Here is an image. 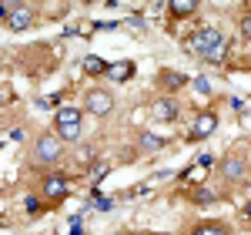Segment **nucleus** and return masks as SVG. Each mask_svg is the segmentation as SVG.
Instances as JSON below:
<instances>
[{"instance_id": "11", "label": "nucleus", "mask_w": 251, "mask_h": 235, "mask_svg": "<svg viewBox=\"0 0 251 235\" xmlns=\"http://www.w3.org/2000/svg\"><path fill=\"white\" fill-rule=\"evenodd\" d=\"M80 67H84L87 74H104V71H107V64H104L100 58H94V54H87V58L80 60Z\"/></svg>"}, {"instance_id": "9", "label": "nucleus", "mask_w": 251, "mask_h": 235, "mask_svg": "<svg viewBox=\"0 0 251 235\" xmlns=\"http://www.w3.org/2000/svg\"><path fill=\"white\" fill-rule=\"evenodd\" d=\"M30 10H24V7H17V10H14V14H10V17H7V27H10V30H24V27H27V24H30Z\"/></svg>"}, {"instance_id": "2", "label": "nucleus", "mask_w": 251, "mask_h": 235, "mask_svg": "<svg viewBox=\"0 0 251 235\" xmlns=\"http://www.w3.org/2000/svg\"><path fill=\"white\" fill-rule=\"evenodd\" d=\"M57 138L60 141H77L80 138V111L77 108H60L57 111Z\"/></svg>"}, {"instance_id": "18", "label": "nucleus", "mask_w": 251, "mask_h": 235, "mask_svg": "<svg viewBox=\"0 0 251 235\" xmlns=\"http://www.w3.org/2000/svg\"><path fill=\"white\" fill-rule=\"evenodd\" d=\"M94 202H97V208H104V212H107V208H114V202H111V198H104V195H97Z\"/></svg>"}, {"instance_id": "7", "label": "nucleus", "mask_w": 251, "mask_h": 235, "mask_svg": "<svg viewBox=\"0 0 251 235\" xmlns=\"http://www.w3.org/2000/svg\"><path fill=\"white\" fill-rule=\"evenodd\" d=\"M111 81H127L131 74H134V64L131 60H121V64H107V71H104Z\"/></svg>"}, {"instance_id": "8", "label": "nucleus", "mask_w": 251, "mask_h": 235, "mask_svg": "<svg viewBox=\"0 0 251 235\" xmlns=\"http://www.w3.org/2000/svg\"><path fill=\"white\" fill-rule=\"evenodd\" d=\"M44 195L47 198H64L67 195V178H47V181H44Z\"/></svg>"}, {"instance_id": "5", "label": "nucleus", "mask_w": 251, "mask_h": 235, "mask_svg": "<svg viewBox=\"0 0 251 235\" xmlns=\"http://www.w3.org/2000/svg\"><path fill=\"white\" fill-rule=\"evenodd\" d=\"M221 172H225V178H228V181H241V178L248 175V158H245V155H231V158H225Z\"/></svg>"}, {"instance_id": "1", "label": "nucleus", "mask_w": 251, "mask_h": 235, "mask_svg": "<svg viewBox=\"0 0 251 235\" xmlns=\"http://www.w3.org/2000/svg\"><path fill=\"white\" fill-rule=\"evenodd\" d=\"M188 47H191L201 60H221V58H225V37H221L214 27L198 30V34L188 40Z\"/></svg>"}, {"instance_id": "20", "label": "nucleus", "mask_w": 251, "mask_h": 235, "mask_svg": "<svg viewBox=\"0 0 251 235\" xmlns=\"http://www.w3.org/2000/svg\"><path fill=\"white\" fill-rule=\"evenodd\" d=\"M241 34H245V37H251V17L241 20Z\"/></svg>"}, {"instance_id": "3", "label": "nucleus", "mask_w": 251, "mask_h": 235, "mask_svg": "<svg viewBox=\"0 0 251 235\" xmlns=\"http://www.w3.org/2000/svg\"><path fill=\"white\" fill-rule=\"evenodd\" d=\"M84 108H87L91 115L104 118V115H111V108H114V98H111L107 91H87V101H84Z\"/></svg>"}, {"instance_id": "14", "label": "nucleus", "mask_w": 251, "mask_h": 235, "mask_svg": "<svg viewBox=\"0 0 251 235\" xmlns=\"http://www.w3.org/2000/svg\"><path fill=\"white\" fill-rule=\"evenodd\" d=\"M174 115H177L174 101H161V104H157V118H161V121H171Z\"/></svg>"}, {"instance_id": "21", "label": "nucleus", "mask_w": 251, "mask_h": 235, "mask_svg": "<svg viewBox=\"0 0 251 235\" xmlns=\"http://www.w3.org/2000/svg\"><path fill=\"white\" fill-rule=\"evenodd\" d=\"M0 104H7V91L3 88H0Z\"/></svg>"}, {"instance_id": "6", "label": "nucleus", "mask_w": 251, "mask_h": 235, "mask_svg": "<svg viewBox=\"0 0 251 235\" xmlns=\"http://www.w3.org/2000/svg\"><path fill=\"white\" fill-rule=\"evenodd\" d=\"M214 128H218V118H214L211 111H204V115L194 121V128H191V135H188V138H191V141H201V138H208V135H211Z\"/></svg>"}, {"instance_id": "17", "label": "nucleus", "mask_w": 251, "mask_h": 235, "mask_svg": "<svg viewBox=\"0 0 251 235\" xmlns=\"http://www.w3.org/2000/svg\"><path fill=\"white\" fill-rule=\"evenodd\" d=\"M24 208H27L30 215H37V212H40V202H37V198H27V202H24Z\"/></svg>"}, {"instance_id": "4", "label": "nucleus", "mask_w": 251, "mask_h": 235, "mask_svg": "<svg viewBox=\"0 0 251 235\" xmlns=\"http://www.w3.org/2000/svg\"><path fill=\"white\" fill-rule=\"evenodd\" d=\"M34 155H37V161H57V158H60V138H54V135L37 138Z\"/></svg>"}, {"instance_id": "12", "label": "nucleus", "mask_w": 251, "mask_h": 235, "mask_svg": "<svg viewBox=\"0 0 251 235\" xmlns=\"http://www.w3.org/2000/svg\"><path fill=\"white\" fill-rule=\"evenodd\" d=\"M194 0H171V14L174 17H188V14H194Z\"/></svg>"}, {"instance_id": "13", "label": "nucleus", "mask_w": 251, "mask_h": 235, "mask_svg": "<svg viewBox=\"0 0 251 235\" xmlns=\"http://www.w3.org/2000/svg\"><path fill=\"white\" fill-rule=\"evenodd\" d=\"M77 165H80V168L94 165V148H91V145H80V148H77Z\"/></svg>"}, {"instance_id": "16", "label": "nucleus", "mask_w": 251, "mask_h": 235, "mask_svg": "<svg viewBox=\"0 0 251 235\" xmlns=\"http://www.w3.org/2000/svg\"><path fill=\"white\" fill-rule=\"evenodd\" d=\"M141 148H164V138H154V135H141Z\"/></svg>"}, {"instance_id": "10", "label": "nucleus", "mask_w": 251, "mask_h": 235, "mask_svg": "<svg viewBox=\"0 0 251 235\" xmlns=\"http://www.w3.org/2000/svg\"><path fill=\"white\" fill-rule=\"evenodd\" d=\"M157 84H164V88H181V84H188V78H184V74H177V71H161Z\"/></svg>"}, {"instance_id": "19", "label": "nucleus", "mask_w": 251, "mask_h": 235, "mask_svg": "<svg viewBox=\"0 0 251 235\" xmlns=\"http://www.w3.org/2000/svg\"><path fill=\"white\" fill-rule=\"evenodd\" d=\"M14 10H17V7H14V3H0V17H10V14H14Z\"/></svg>"}, {"instance_id": "15", "label": "nucleus", "mask_w": 251, "mask_h": 235, "mask_svg": "<svg viewBox=\"0 0 251 235\" xmlns=\"http://www.w3.org/2000/svg\"><path fill=\"white\" fill-rule=\"evenodd\" d=\"M191 235H228L225 225H201V229H194Z\"/></svg>"}]
</instances>
